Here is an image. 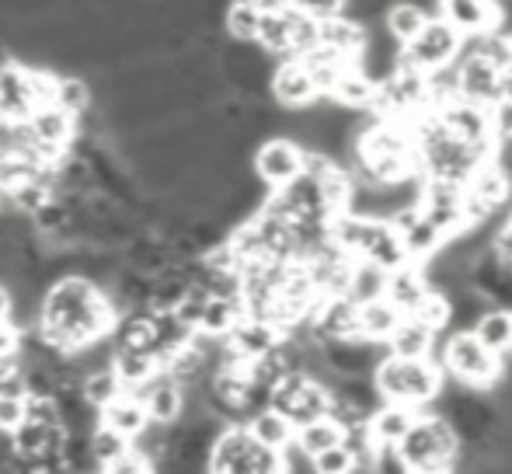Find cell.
Here are the masks:
<instances>
[{"label":"cell","instance_id":"obj_38","mask_svg":"<svg viewBox=\"0 0 512 474\" xmlns=\"http://www.w3.org/2000/svg\"><path fill=\"white\" fill-rule=\"evenodd\" d=\"M488 112H492L495 140H509L512 136V98H499Z\"/></svg>","mask_w":512,"mask_h":474},{"label":"cell","instance_id":"obj_22","mask_svg":"<svg viewBox=\"0 0 512 474\" xmlns=\"http://www.w3.org/2000/svg\"><path fill=\"white\" fill-rule=\"evenodd\" d=\"M244 318V300L241 293L237 297H213L209 293L206 307H203V318H199L196 332L213 335V339H227V332Z\"/></svg>","mask_w":512,"mask_h":474},{"label":"cell","instance_id":"obj_27","mask_svg":"<svg viewBox=\"0 0 512 474\" xmlns=\"http://www.w3.org/2000/svg\"><path fill=\"white\" fill-rule=\"evenodd\" d=\"M401 321V311L391 304V300L377 297V300H366L359 304V335L366 339H377V342H387L391 328Z\"/></svg>","mask_w":512,"mask_h":474},{"label":"cell","instance_id":"obj_17","mask_svg":"<svg viewBox=\"0 0 512 474\" xmlns=\"http://www.w3.org/2000/svg\"><path fill=\"white\" fill-rule=\"evenodd\" d=\"M436 342H439V335L432 332V328H425L422 321L411 318V314H401V321L391 328V335H387V353L436 359Z\"/></svg>","mask_w":512,"mask_h":474},{"label":"cell","instance_id":"obj_34","mask_svg":"<svg viewBox=\"0 0 512 474\" xmlns=\"http://www.w3.org/2000/svg\"><path fill=\"white\" fill-rule=\"evenodd\" d=\"M411 318H418L425 328H432L436 335L450 332V300H446L443 290H429L422 297V304L411 311Z\"/></svg>","mask_w":512,"mask_h":474},{"label":"cell","instance_id":"obj_35","mask_svg":"<svg viewBox=\"0 0 512 474\" xmlns=\"http://www.w3.org/2000/svg\"><path fill=\"white\" fill-rule=\"evenodd\" d=\"M314 474H356V457L345 443L314 454Z\"/></svg>","mask_w":512,"mask_h":474},{"label":"cell","instance_id":"obj_16","mask_svg":"<svg viewBox=\"0 0 512 474\" xmlns=\"http://www.w3.org/2000/svg\"><path fill=\"white\" fill-rule=\"evenodd\" d=\"M363 39H366V25H359L349 14H331V18L317 21V46L342 56V60H349V63L359 56Z\"/></svg>","mask_w":512,"mask_h":474},{"label":"cell","instance_id":"obj_8","mask_svg":"<svg viewBox=\"0 0 512 474\" xmlns=\"http://www.w3.org/2000/svg\"><path fill=\"white\" fill-rule=\"evenodd\" d=\"M251 171H255V178L269 192L283 189V185H290L304 171V147L283 133L265 136L255 147V154H251Z\"/></svg>","mask_w":512,"mask_h":474},{"label":"cell","instance_id":"obj_20","mask_svg":"<svg viewBox=\"0 0 512 474\" xmlns=\"http://www.w3.org/2000/svg\"><path fill=\"white\" fill-rule=\"evenodd\" d=\"M112 370L119 377V384L126 391H140L154 373H161V359L154 353H143V349H122L115 346L112 353Z\"/></svg>","mask_w":512,"mask_h":474},{"label":"cell","instance_id":"obj_6","mask_svg":"<svg viewBox=\"0 0 512 474\" xmlns=\"http://www.w3.org/2000/svg\"><path fill=\"white\" fill-rule=\"evenodd\" d=\"M460 46H464V35H460L443 14H432L405 46H401V63L422 70V74H432V70H439V67H450L460 56Z\"/></svg>","mask_w":512,"mask_h":474},{"label":"cell","instance_id":"obj_24","mask_svg":"<svg viewBox=\"0 0 512 474\" xmlns=\"http://www.w3.org/2000/svg\"><path fill=\"white\" fill-rule=\"evenodd\" d=\"M220 28H223V35L234 42H255L258 28H262V7L248 4V0H227Z\"/></svg>","mask_w":512,"mask_h":474},{"label":"cell","instance_id":"obj_31","mask_svg":"<svg viewBox=\"0 0 512 474\" xmlns=\"http://www.w3.org/2000/svg\"><path fill=\"white\" fill-rule=\"evenodd\" d=\"M384 286H387V269L366 262V258H352L349 290H345V293H349L356 304H366V300L384 297Z\"/></svg>","mask_w":512,"mask_h":474},{"label":"cell","instance_id":"obj_39","mask_svg":"<svg viewBox=\"0 0 512 474\" xmlns=\"http://www.w3.org/2000/svg\"><path fill=\"white\" fill-rule=\"evenodd\" d=\"M290 4L300 7V11H307V14H314L317 21L345 11V0H290Z\"/></svg>","mask_w":512,"mask_h":474},{"label":"cell","instance_id":"obj_37","mask_svg":"<svg viewBox=\"0 0 512 474\" xmlns=\"http://www.w3.org/2000/svg\"><path fill=\"white\" fill-rule=\"evenodd\" d=\"M25 419V394H0V429L11 433Z\"/></svg>","mask_w":512,"mask_h":474},{"label":"cell","instance_id":"obj_12","mask_svg":"<svg viewBox=\"0 0 512 474\" xmlns=\"http://www.w3.org/2000/svg\"><path fill=\"white\" fill-rule=\"evenodd\" d=\"M269 95L279 109H304V105L314 102L317 88L300 56H286V60L276 63V70L269 77Z\"/></svg>","mask_w":512,"mask_h":474},{"label":"cell","instance_id":"obj_11","mask_svg":"<svg viewBox=\"0 0 512 474\" xmlns=\"http://www.w3.org/2000/svg\"><path fill=\"white\" fill-rule=\"evenodd\" d=\"M310 335L314 339H352L359 335V304L349 293L321 297L310 314Z\"/></svg>","mask_w":512,"mask_h":474},{"label":"cell","instance_id":"obj_40","mask_svg":"<svg viewBox=\"0 0 512 474\" xmlns=\"http://www.w3.org/2000/svg\"><path fill=\"white\" fill-rule=\"evenodd\" d=\"M7 314H11V290H7V286L0 283V321H4Z\"/></svg>","mask_w":512,"mask_h":474},{"label":"cell","instance_id":"obj_10","mask_svg":"<svg viewBox=\"0 0 512 474\" xmlns=\"http://www.w3.org/2000/svg\"><path fill=\"white\" fill-rule=\"evenodd\" d=\"M436 116H439V122H443L450 136L471 143V147L495 150L492 112H488L485 105H474V102H467V98H450L446 105H439Z\"/></svg>","mask_w":512,"mask_h":474},{"label":"cell","instance_id":"obj_30","mask_svg":"<svg viewBox=\"0 0 512 474\" xmlns=\"http://www.w3.org/2000/svg\"><path fill=\"white\" fill-rule=\"evenodd\" d=\"M129 447H133V440H129V436H122L119 429H112L108 422H98V426L88 433V450H91V457H95L98 471L112 468V464L119 461Z\"/></svg>","mask_w":512,"mask_h":474},{"label":"cell","instance_id":"obj_13","mask_svg":"<svg viewBox=\"0 0 512 474\" xmlns=\"http://www.w3.org/2000/svg\"><path fill=\"white\" fill-rule=\"evenodd\" d=\"M28 129H32L35 143H42L46 150L53 154H67L70 150V140L77 136V119L70 112H63L60 105H39L25 116Z\"/></svg>","mask_w":512,"mask_h":474},{"label":"cell","instance_id":"obj_15","mask_svg":"<svg viewBox=\"0 0 512 474\" xmlns=\"http://www.w3.org/2000/svg\"><path fill=\"white\" fill-rule=\"evenodd\" d=\"M143 398V408H147L150 422H178L182 419V405H185V387L178 384L168 373H154L140 391H133Z\"/></svg>","mask_w":512,"mask_h":474},{"label":"cell","instance_id":"obj_1","mask_svg":"<svg viewBox=\"0 0 512 474\" xmlns=\"http://www.w3.org/2000/svg\"><path fill=\"white\" fill-rule=\"evenodd\" d=\"M115 318H119V311H115L105 286L91 283L77 272H67L42 290L35 332L60 353H74L88 342L112 335Z\"/></svg>","mask_w":512,"mask_h":474},{"label":"cell","instance_id":"obj_25","mask_svg":"<svg viewBox=\"0 0 512 474\" xmlns=\"http://www.w3.org/2000/svg\"><path fill=\"white\" fill-rule=\"evenodd\" d=\"M373 95H377V84H373L363 70H356V63H352V67L335 81V88L328 91L331 102L345 105V109H370Z\"/></svg>","mask_w":512,"mask_h":474},{"label":"cell","instance_id":"obj_21","mask_svg":"<svg viewBox=\"0 0 512 474\" xmlns=\"http://www.w3.org/2000/svg\"><path fill=\"white\" fill-rule=\"evenodd\" d=\"M415 415H418L415 408L398 405V401H384V405L366 419V426H370V433H373V443H377V447L380 443H384V447H398Z\"/></svg>","mask_w":512,"mask_h":474},{"label":"cell","instance_id":"obj_36","mask_svg":"<svg viewBox=\"0 0 512 474\" xmlns=\"http://www.w3.org/2000/svg\"><path fill=\"white\" fill-rule=\"evenodd\" d=\"M279 474H314V457L297 440H290L279 450Z\"/></svg>","mask_w":512,"mask_h":474},{"label":"cell","instance_id":"obj_28","mask_svg":"<svg viewBox=\"0 0 512 474\" xmlns=\"http://www.w3.org/2000/svg\"><path fill=\"white\" fill-rule=\"evenodd\" d=\"M53 105H60L70 116H84V112L95 109V88L84 81L81 74H56V98Z\"/></svg>","mask_w":512,"mask_h":474},{"label":"cell","instance_id":"obj_29","mask_svg":"<svg viewBox=\"0 0 512 474\" xmlns=\"http://www.w3.org/2000/svg\"><path fill=\"white\" fill-rule=\"evenodd\" d=\"M481 342H485L492 353H509L512 349V311H502V307H488L471 328Z\"/></svg>","mask_w":512,"mask_h":474},{"label":"cell","instance_id":"obj_14","mask_svg":"<svg viewBox=\"0 0 512 474\" xmlns=\"http://www.w3.org/2000/svg\"><path fill=\"white\" fill-rule=\"evenodd\" d=\"M439 14H443L460 35L495 32V28L502 25V14L495 0H439Z\"/></svg>","mask_w":512,"mask_h":474},{"label":"cell","instance_id":"obj_4","mask_svg":"<svg viewBox=\"0 0 512 474\" xmlns=\"http://www.w3.org/2000/svg\"><path fill=\"white\" fill-rule=\"evenodd\" d=\"M439 366H443L446 377L460 380L467 387H492L495 377L502 373V359L499 353L485 346L471 328H457V332H443L439 335Z\"/></svg>","mask_w":512,"mask_h":474},{"label":"cell","instance_id":"obj_18","mask_svg":"<svg viewBox=\"0 0 512 474\" xmlns=\"http://www.w3.org/2000/svg\"><path fill=\"white\" fill-rule=\"evenodd\" d=\"M429 290H432V286L425 283V276H422V269H418V262H408V265H401V269L387 272L384 300H391V304L398 307L401 314H411L418 304H422V297Z\"/></svg>","mask_w":512,"mask_h":474},{"label":"cell","instance_id":"obj_7","mask_svg":"<svg viewBox=\"0 0 512 474\" xmlns=\"http://www.w3.org/2000/svg\"><path fill=\"white\" fill-rule=\"evenodd\" d=\"M269 405L276 408V412H283L293 426H304V422L317 419V415L331 412V391L321 384V380L310 377V373L290 370L276 380Z\"/></svg>","mask_w":512,"mask_h":474},{"label":"cell","instance_id":"obj_5","mask_svg":"<svg viewBox=\"0 0 512 474\" xmlns=\"http://www.w3.org/2000/svg\"><path fill=\"white\" fill-rule=\"evenodd\" d=\"M206 471L213 474H279V450H269L248 433L244 422L220 429L209 450Z\"/></svg>","mask_w":512,"mask_h":474},{"label":"cell","instance_id":"obj_33","mask_svg":"<svg viewBox=\"0 0 512 474\" xmlns=\"http://www.w3.org/2000/svg\"><path fill=\"white\" fill-rule=\"evenodd\" d=\"M119 391H122V384H119V377H115L112 366H102V370H91V373H84V377H81V394H84V401H88V405H95L98 412H102V408H105L108 401H112Z\"/></svg>","mask_w":512,"mask_h":474},{"label":"cell","instance_id":"obj_32","mask_svg":"<svg viewBox=\"0 0 512 474\" xmlns=\"http://www.w3.org/2000/svg\"><path fill=\"white\" fill-rule=\"evenodd\" d=\"M429 18H432V14L425 11V7L411 4V0H394V4L384 11V18H380V21H384L387 32H391L394 39H398L401 46H405V42H408L411 35H415L418 28H422Z\"/></svg>","mask_w":512,"mask_h":474},{"label":"cell","instance_id":"obj_41","mask_svg":"<svg viewBox=\"0 0 512 474\" xmlns=\"http://www.w3.org/2000/svg\"><path fill=\"white\" fill-rule=\"evenodd\" d=\"M0 203H4V196H0Z\"/></svg>","mask_w":512,"mask_h":474},{"label":"cell","instance_id":"obj_19","mask_svg":"<svg viewBox=\"0 0 512 474\" xmlns=\"http://www.w3.org/2000/svg\"><path fill=\"white\" fill-rule=\"evenodd\" d=\"M102 422H108L112 429H119L122 436H129V440H133V436L143 433V426L150 422V415H147V408H143L140 394H133V391H126V387H122V391L102 408Z\"/></svg>","mask_w":512,"mask_h":474},{"label":"cell","instance_id":"obj_3","mask_svg":"<svg viewBox=\"0 0 512 474\" xmlns=\"http://www.w3.org/2000/svg\"><path fill=\"white\" fill-rule=\"evenodd\" d=\"M398 454L408 471L443 474V471H453V461H457V454H460V436H457V429L446 422V415L425 412L422 408V412L411 419L408 433L401 436Z\"/></svg>","mask_w":512,"mask_h":474},{"label":"cell","instance_id":"obj_26","mask_svg":"<svg viewBox=\"0 0 512 474\" xmlns=\"http://www.w3.org/2000/svg\"><path fill=\"white\" fill-rule=\"evenodd\" d=\"M342 436H345V426L335 419V415H317V419H310L304 422V426H297V433H293V440L300 443V447L307 450L310 457L314 454H321V450H328V447H335V443H342Z\"/></svg>","mask_w":512,"mask_h":474},{"label":"cell","instance_id":"obj_2","mask_svg":"<svg viewBox=\"0 0 512 474\" xmlns=\"http://www.w3.org/2000/svg\"><path fill=\"white\" fill-rule=\"evenodd\" d=\"M446 373L439 359L432 356H394L387 353L373 370V384H377L380 398L408 405L415 412L429 408L436 401L439 387H443Z\"/></svg>","mask_w":512,"mask_h":474},{"label":"cell","instance_id":"obj_23","mask_svg":"<svg viewBox=\"0 0 512 474\" xmlns=\"http://www.w3.org/2000/svg\"><path fill=\"white\" fill-rule=\"evenodd\" d=\"M244 426H248V433L269 450H283L286 443L293 440V433H297V426H293L283 412H276L272 405L258 408L255 415H248V422H244Z\"/></svg>","mask_w":512,"mask_h":474},{"label":"cell","instance_id":"obj_9","mask_svg":"<svg viewBox=\"0 0 512 474\" xmlns=\"http://www.w3.org/2000/svg\"><path fill=\"white\" fill-rule=\"evenodd\" d=\"M453 67H457L460 98H467V102H474V105H485V109H492L502 98V67H495V63L485 60L481 53L460 46V56L453 60Z\"/></svg>","mask_w":512,"mask_h":474}]
</instances>
